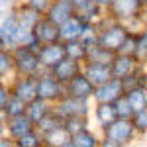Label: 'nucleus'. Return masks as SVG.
<instances>
[{
	"mask_svg": "<svg viewBox=\"0 0 147 147\" xmlns=\"http://www.w3.org/2000/svg\"><path fill=\"white\" fill-rule=\"evenodd\" d=\"M108 12L114 20L124 22L127 28L139 22L147 26V8L139 0H112V4L108 6Z\"/></svg>",
	"mask_w": 147,
	"mask_h": 147,
	"instance_id": "obj_1",
	"label": "nucleus"
},
{
	"mask_svg": "<svg viewBox=\"0 0 147 147\" xmlns=\"http://www.w3.org/2000/svg\"><path fill=\"white\" fill-rule=\"evenodd\" d=\"M102 131H104V139L100 141V145H106V147L127 145L137 137V129L131 122V118H118L116 122H112Z\"/></svg>",
	"mask_w": 147,
	"mask_h": 147,
	"instance_id": "obj_2",
	"label": "nucleus"
},
{
	"mask_svg": "<svg viewBox=\"0 0 147 147\" xmlns=\"http://www.w3.org/2000/svg\"><path fill=\"white\" fill-rule=\"evenodd\" d=\"M127 34H129V28L124 22L114 20L112 24H108L106 28H102L100 32H98V45L106 47V49H110L114 53H118Z\"/></svg>",
	"mask_w": 147,
	"mask_h": 147,
	"instance_id": "obj_3",
	"label": "nucleus"
},
{
	"mask_svg": "<svg viewBox=\"0 0 147 147\" xmlns=\"http://www.w3.org/2000/svg\"><path fill=\"white\" fill-rule=\"evenodd\" d=\"M86 24L82 20V16H80L79 12H75L69 20L59 26V39L65 43V41H71V39H80V35L84 32V28H86Z\"/></svg>",
	"mask_w": 147,
	"mask_h": 147,
	"instance_id": "obj_4",
	"label": "nucleus"
},
{
	"mask_svg": "<svg viewBox=\"0 0 147 147\" xmlns=\"http://www.w3.org/2000/svg\"><path fill=\"white\" fill-rule=\"evenodd\" d=\"M96 90V86L90 82V79L80 71L79 75H75L73 79L67 82V94L75 96V98H82V100H88L92 98V94Z\"/></svg>",
	"mask_w": 147,
	"mask_h": 147,
	"instance_id": "obj_5",
	"label": "nucleus"
},
{
	"mask_svg": "<svg viewBox=\"0 0 147 147\" xmlns=\"http://www.w3.org/2000/svg\"><path fill=\"white\" fill-rule=\"evenodd\" d=\"M124 92L125 90H124L122 80L112 77L110 80H106L104 84H98V86H96L92 98H94V102H116Z\"/></svg>",
	"mask_w": 147,
	"mask_h": 147,
	"instance_id": "obj_6",
	"label": "nucleus"
},
{
	"mask_svg": "<svg viewBox=\"0 0 147 147\" xmlns=\"http://www.w3.org/2000/svg\"><path fill=\"white\" fill-rule=\"evenodd\" d=\"M139 61L136 59V55H125V53H116L114 61L110 63V69H112V77L114 79H124L127 75H131L137 69Z\"/></svg>",
	"mask_w": 147,
	"mask_h": 147,
	"instance_id": "obj_7",
	"label": "nucleus"
},
{
	"mask_svg": "<svg viewBox=\"0 0 147 147\" xmlns=\"http://www.w3.org/2000/svg\"><path fill=\"white\" fill-rule=\"evenodd\" d=\"M57 112L61 114L63 118H69V116H86L88 114V100L75 98V96L67 94L65 98H61L59 106H57Z\"/></svg>",
	"mask_w": 147,
	"mask_h": 147,
	"instance_id": "obj_8",
	"label": "nucleus"
},
{
	"mask_svg": "<svg viewBox=\"0 0 147 147\" xmlns=\"http://www.w3.org/2000/svg\"><path fill=\"white\" fill-rule=\"evenodd\" d=\"M14 63H16V67L20 69L24 75H32V73H35L37 67H39V59L35 57L34 49H30L28 45L20 47V49L16 51Z\"/></svg>",
	"mask_w": 147,
	"mask_h": 147,
	"instance_id": "obj_9",
	"label": "nucleus"
},
{
	"mask_svg": "<svg viewBox=\"0 0 147 147\" xmlns=\"http://www.w3.org/2000/svg\"><path fill=\"white\" fill-rule=\"evenodd\" d=\"M80 71V61L73 59V57H63L55 67H53V77L61 82H69L75 75H79Z\"/></svg>",
	"mask_w": 147,
	"mask_h": 147,
	"instance_id": "obj_10",
	"label": "nucleus"
},
{
	"mask_svg": "<svg viewBox=\"0 0 147 147\" xmlns=\"http://www.w3.org/2000/svg\"><path fill=\"white\" fill-rule=\"evenodd\" d=\"M63 57H67V51H65V43H63V41L47 43V45L39 51V63H43L45 67L53 69Z\"/></svg>",
	"mask_w": 147,
	"mask_h": 147,
	"instance_id": "obj_11",
	"label": "nucleus"
},
{
	"mask_svg": "<svg viewBox=\"0 0 147 147\" xmlns=\"http://www.w3.org/2000/svg\"><path fill=\"white\" fill-rule=\"evenodd\" d=\"M16 34H18V18L8 14L2 24H0V45L2 47H12L18 45V39H16Z\"/></svg>",
	"mask_w": 147,
	"mask_h": 147,
	"instance_id": "obj_12",
	"label": "nucleus"
},
{
	"mask_svg": "<svg viewBox=\"0 0 147 147\" xmlns=\"http://www.w3.org/2000/svg\"><path fill=\"white\" fill-rule=\"evenodd\" d=\"M82 73L90 79V82L94 86L104 84L106 80L112 79V69H110V65H106V63H86L84 69H82Z\"/></svg>",
	"mask_w": 147,
	"mask_h": 147,
	"instance_id": "obj_13",
	"label": "nucleus"
},
{
	"mask_svg": "<svg viewBox=\"0 0 147 147\" xmlns=\"http://www.w3.org/2000/svg\"><path fill=\"white\" fill-rule=\"evenodd\" d=\"M35 35L39 39V43H55V41H61L59 39V26L55 22H51L49 18L45 20H39L37 26H35Z\"/></svg>",
	"mask_w": 147,
	"mask_h": 147,
	"instance_id": "obj_14",
	"label": "nucleus"
},
{
	"mask_svg": "<svg viewBox=\"0 0 147 147\" xmlns=\"http://www.w3.org/2000/svg\"><path fill=\"white\" fill-rule=\"evenodd\" d=\"M75 6L71 4V0H55L53 2V6L49 8V14H47V18L51 20V22H55L57 26H61V24L69 20L73 14H75Z\"/></svg>",
	"mask_w": 147,
	"mask_h": 147,
	"instance_id": "obj_15",
	"label": "nucleus"
},
{
	"mask_svg": "<svg viewBox=\"0 0 147 147\" xmlns=\"http://www.w3.org/2000/svg\"><path fill=\"white\" fill-rule=\"evenodd\" d=\"M94 118L102 129L108 127V125L118 120V112H116V106L114 102H96V108H94Z\"/></svg>",
	"mask_w": 147,
	"mask_h": 147,
	"instance_id": "obj_16",
	"label": "nucleus"
},
{
	"mask_svg": "<svg viewBox=\"0 0 147 147\" xmlns=\"http://www.w3.org/2000/svg\"><path fill=\"white\" fill-rule=\"evenodd\" d=\"M37 96L43 100H55L61 96V80L55 77H45L37 82Z\"/></svg>",
	"mask_w": 147,
	"mask_h": 147,
	"instance_id": "obj_17",
	"label": "nucleus"
},
{
	"mask_svg": "<svg viewBox=\"0 0 147 147\" xmlns=\"http://www.w3.org/2000/svg\"><path fill=\"white\" fill-rule=\"evenodd\" d=\"M114 57H116L114 51H110V49H106V47H102V45L96 43V45L88 47L84 63H106V65H110L114 61Z\"/></svg>",
	"mask_w": 147,
	"mask_h": 147,
	"instance_id": "obj_18",
	"label": "nucleus"
},
{
	"mask_svg": "<svg viewBox=\"0 0 147 147\" xmlns=\"http://www.w3.org/2000/svg\"><path fill=\"white\" fill-rule=\"evenodd\" d=\"M14 92H16V96L22 98L24 102H32L34 98H37V80L32 79V77L20 80V82L16 84V90Z\"/></svg>",
	"mask_w": 147,
	"mask_h": 147,
	"instance_id": "obj_19",
	"label": "nucleus"
},
{
	"mask_svg": "<svg viewBox=\"0 0 147 147\" xmlns=\"http://www.w3.org/2000/svg\"><path fill=\"white\" fill-rule=\"evenodd\" d=\"M32 124H34V120H32L28 114L14 116L12 122H10V134L14 137H22V136H26V134L32 131Z\"/></svg>",
	"mask_w": 147,
	"mask_h": 147,
	"instance_id": "obj_20",
	"label": "nucleus"
},
{
	"mask_svg": "<svg viewBox=\"0 0 147 147\" xmlns=\"http://www.w3.org/2000/svg\"><path fill=\"white\" fill-rule=\"evenodd\" d=\"M125 96L131 104L134 110H141V108H147V86H136V88H129L125 90Z\"/></svg>",
	"mask_w": 147,
	"mask_h": 147,
	"instance_id": "obj_21",
	"label": "nucleus"
},
{
	"mask_svg": "<svg viewBox=\"0 0 147 147\" xmlns=\"http://www.w3.org/2000/svg\"><path fill=\"white\" fill-rule=\"evenodd\" d=\"M96 145H100V141L88 127L71 136V147H96Z\"/></svg>",
	"mask_w": 147,
	"mask_h": 147,
	"instance_id": "obj_22",
	"label": "nucleus"
},
{
	"mask_svg": "<svg viewBox=\"0 0 147 147\" xmlns=\"http://www.w3.org/2000/svg\"><path fill=\"white\" fill-rule=\"evenodd\" d=\"M45 143L47 145H71V134L65 129V125L55 127L45 134Z\"/></svg>",
	"mask_w": 147,
	"mask_h": 147,
	"instance_id": "obj_23",
	"label": "nucleus"
},
{
	"mask_svg": "<svg viewBox=\"0 0 147 147\" xmlns=\"http://www.w3.org/2000/svg\"><path fill=\"white\" fill-rule=\"evenodd\" d=\"M65 51H67V57H73L77 61H84L88 47L84 45L80 39H71V41H65Z\"/></svg>",
	"mask_w": 147,
	"mask_h": 147,
	"instance_id": "obj_24",
	"label": "nucleus"
},
{
	"mask_svg": "<svg viewBox=\"0 0 147 147\" xmlns=\"http://www.w3.org/2000/svg\"><path fill=\"white\" fill-rule=\"evenodd\" d=\"M45 114H49V110H47L45 106V100L43 98H34V100L30 102V108H28V116L34 120V124H39V120L45 116Z\"/></svg>",
	"mask_w": 147,
	"mask_h": 147,
	"instance_id": "obj_25",
	"label": "nucleus"
},
{
	"mask_svg": "<svg viewBox=\"0 0 147 147\" xmlns=\"http://www.w3.org/2000/svg\"><path fill=\"white\" fill-rule=\"evenodd\" d=\"M39 22V12L32 8V6H26L20 14V18H18V24L22 26V28H28V30H34L35 26Z\"/></svg>",
	"mask_w": 147,
	"mask_h": 147,
	"instance_id": "obj_26",
	"label": "nucleus"
},
{
	"mask_svg": "<svg viewBox=\"0 0 147 147\" xmlns=\"http://www.w3.org/2000/svg\"><path fill=\"white\" fill-rule=\"evenodd\" d=\"M134 55H136V59L139 63L147 65V26L137 32V47Z\"/></svg>",
	"mask_w": 147,
	"mask_h": 147,
	"instance_id": "obj_27",
	"label": "nucleus"
},
{
	"mask_svg": "<svg viewBox=\"0 0 147 147\" xmlns=\"http://www.w3.org/2000/svg\"><path fill=\"white\" fill-rule=\"evenodd\" d=\"M88 127V122H86V116H69L65 118V129H67L71 136L79 134L82 129Z\"/></svg>",
	"mask_w": 147,
	"mask_h": 147,
	"instance_id": "obj_28",
	"label": "nucleus"
},
{
	"mask_svg": "<svg viewBox=\"0 0 147 147\" xmlns=\"http://www.w3.org/2000/svg\"><path fill=\"white\" fill-rule=\"evenodd\" d=\"M131 122L137 129V136H147V108L136 110L131 116Z\"/></svg>",
	"mask_w": 147,
	"mask_h": 147,
	"instance_id": "obj_29",
	"label": "nucleus"
},
{
	"mask_svg": "<svg viewBox=\"0 0 147 147\" xmlns=\"http://www.w3.org/2000/svg\"><path fill=\"white\" fill-rule=\"evenodd\" d=\"M114 106H116V112H118V118H131L134 116V108H131V104L127 100V96H125V92L118 98V100L114 102Z\"/></svg>",
	"mask_w": 147,
	"mask_h": 147,
	"instance_id": "obj_30",
	"label": "nucleus"
},
{
	"mask_svg": "<svg viewBox=\"0 0 147 147\" xmlns=\"http://www.w3.org/2000/svg\"><path fill=\"white\" fill-rule=\"evenodd\" d=\"M6 112H8V116H10V118L20 116V114H26V102L14 94L10 100H8V104H6Z\"/></svg>",
	"mask_w": 147,
	"mask_h": 147,
	"instance_id": "obj_31",
	"label": "nucleus"
},
{
	"mask_svg": "<svg viewBox=\"0 0 147 147\" xmlns=\"http://www.w3.org/2000/svg\"><path fill=\"white\" fill-rule=\"evenodd\" d=\"M136 47H137V32H136V30H129V34L125 35L124 43H122V47H120L118 53L134 55V53H136Z\"/></svg>",
	"mask_w": 147,
	"mask_h": 147,
	"instance_id": "obj_32",
	"label": "nucleus"
},
{
	"mask_svg": "<svg viewBox=\"0 0 147 147\" xmlns=\"http://www.w3.org/2000/svg\"><path fill=\"white\" fill-rule=\"evenodd\" d=\"M41 143L39 141V137L35 136V134H26V136H22V137H18V145H22V147H37Z\"/></svg>",
	"mask_w": 147,
	"mask_h": 147,
	"instance_id": "obj_33",
	"label": "nucleus"
},
{
	"mask_svg": "<svg viewBox=\"0 0 147 147\" xmlns=\"http://www.w3.org/2000/svg\"><path fill=\"white\" fill-rule=\"evenodd\" d=\"M12 69V57L6 51H0V75H6Z\"/></svg>",
	"mask_w": 147,
	"mask_h": 147,
	"instance_id": "obj_34",
	"label": "nucleus"
},
{
	"mask_svg": "<svg viewBox=\"0 0 147 147\" xmlns=\"http://www.w3.org/2000/svg\"><path fill=\"white\" fill-rule=\"evenodd\" d=\"M47 4H49V0H28V6L35 8L37 12H45L47 10Z\"/></svg>",
	"mask_w": 147,
	"mask_h": 147,
	"instance_id": "obj_35",
	"label": "nucleus"
},
{
	"mask_svg": "<svg viewBox=\"0 0 147 147\" xmlns=\"http://www.w3.org/2000/svg\"><path fill=\"white\" fill-rule=\"evenodd\" d=\"M12 4H14V0H0V18L6 16V14L10 12Z\"/></svg>",
	"mask_w": 147,
	"mask_h": 147,
	"instance_id": "obj_36",
	"label": "nucleus"
},
{
	"mask_svg": "<svg viewBox=\"0 0 147 147\" xmlns=\"http://www.w3.org/2000/svg\"><path fill=\"white\" fill-rule=\"evenodd\" d=\"M8 100H10V96H8V90L0 86V110H4V108H6Z\"/></svg>",
	"mask_w": 147,
	"mask_h": 147,
	"instance_id": "obj_37",
	"label": "nucleus"
},
{
	"mask_svg": "<svg viewBox=\"0 0 147 147\" xmlns=\"http://www.w3.org/2000/svg\"><path fill=\"white\" fill-rule=\"evenodd\" d=\"M88 2H90V0H71V4L75 6V10H80V8H82V6H86Z\"/></svg>",
	"mask_w": 147,
	"mask_h": 147,
	"instance_id": "obj_38",
	"label": "nucleus"
},
{
	"mask_svg": "<svg viewBox=\"0 0 147 147\" xmlns=\"http://www.w3.org/2000/svg\"><path fill=\"white\" fill-rule=\"evenodd\" d=\"M96 4H100V6H104V8H108L110 4H112V0H94Z\"/></svg>",
	"mask_w": 147,
	"mask_h": 147,
	"instance_id": "obj_39",
	"label": "nucleus"
},
{
	"mask_svg": "<svg viewBox=\"0 0 147 147\" xmlns=\"http://www.w3.org/2000/svg\"><path fill=\"white\" fill-rule=\"evenodd\" d=\"M143 84L147 86V69H145V75H143Z\"/></svg>",
	"mask_w": 147,
	"mask_h": 147,
	"instance_id": "obj_40",
	"label": "nucleus"
},
{
	"mask_svg": "<svg viewBox=\"0 0 147 147\" xmlns=\"http://www.w3.org/2000/svg\"><path fill=\"white\" fill-rule=\"evenodd\" d=\"M2 134H4V125L0 124V137H2Z\"/></svg>",
	"mask_w": 147,
	"mask_h": 147,
	"instance_id": "obj_41",
	"label": "nucleus"
},
{
	"mask_svg": "<svg viewBox=\"0 0 147 147\" xmlns=\"http://www.w3.org/2000/svg\"><path fill=\"white\" fill-rule=\"evenodd\" d=\"M139 2H141V4H143V6L147 8V0H139Z\"/></svg>",
	"mask_w": 147,
	"mask_h": 147,
	"instance_id": "obj_42",
	"label": "nucleus"
}]
</instances>
